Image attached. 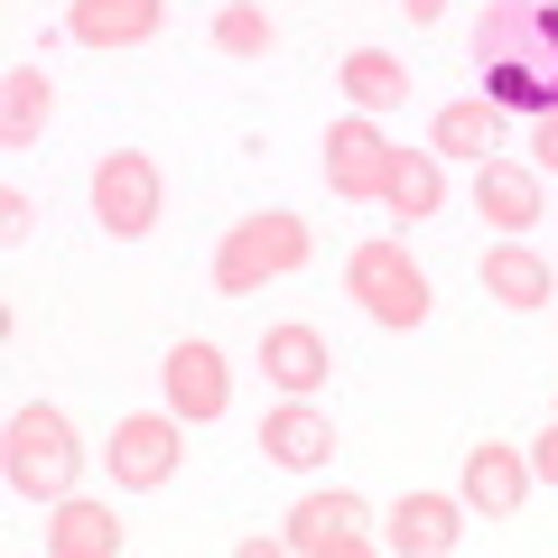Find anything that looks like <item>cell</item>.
I'll return each mask as SVG.
<instances>
[{"label":"cell","instance_id":"14","mask_svg":"<svg viewBox=\"0 0 558 558\" xmlns=\"http://www.w3.org/2000/svg\"><path fill=\"white\" fill-rule=\"evenodd\" d=\"M475 215L502 223V233H531V223H539V168H521V159H475Z\"/></svg>","mask_w":558,"mask_h":558},{"label":"cell","instance_id":"15","mask_svg":"<svg viewBox=\"0 0 558 558\" xmlns=\"http://www.w3.org/2000/svg\"><path fill=\"white\" fill-rule=\"evenodd\" d=\"M260 373H270L289 400H307L326 373H336V354H326L317 326H270V336H260Z\"/></svg>","mask_w":558,"mask_h":558},{"label":"cell","instance_id":"17","mask_svg":"<svg viewBox=\"0 0 558 558\" xmlns=\"http://www.w3.org/2000/svg\"><path fill=\"white\" fill-rule=\"evenodd\" d=\"M381 205L391 223H428L447 205V178H438V149H391V178H381Z\"/></svg>","mask_w":558,"mask_h":558},{"label":"cell","instance_id":"23","mask_svg":"<svg viewBox=\"0 0 558 558\" xmlns=\"http://www.w3.org/2000/svg\"><path fill=\"white\" fill-rule=\"evenodd\" d=\"M38 233V196L28 186H0V242H28Z\"/></svg>","mask_w":558,"mask_h":558},{"label":"cell","instance_id":"12","mask_svg":"<svg viewBox=\"0 0 558 558\" xmlns=\"http://www.w3.org/2000/svg\"><path fill=\"white\" fill-rule=\"evenodd\" d=\"M381 539H391L400 558H447V549L465 539V502H447V494H400Z\"/></svg>","mask_w":558,"mask_h":558},{"label":"cell","instance_id":"25","mask_svg":"<svg viewBox=\"0 0 558 558\" xmlns=\"http://www.w3.org/2000/svg\"><path fill=\"white\" fill-rule=\"evenodd\" d=\"M531 475H539V484H558V418L531 438Z\"/></svg>","mask_w":558,"mask_h":558},{"label":"cell","instance_id":"16","mask_svg":"<svg viewBox=\"0 0 558 558\" xmlns=\"http://www.w3.org/2000/svg\"><path fill=\"white\" fill-rule=\"evenodd\" d=\"M549 289H558V279H549V260H539L521 233L484 252V299H502V307H521V317H531V307H549Z\"/></svg>","mask_w":558,"mask_h":558},{"label":"cell","instance_id":"21","mask_svg":"<svg viewBox=\"0 0 558 558\" xmlns=\"http://www.w3.org/2000/svg\"><path fill=\"white\" fill-rule=\"evenodd\" d=\"M494 140H502V102L494 94H465V102H447V112H438L428 149H438V159H484Z\"/></svg>","mask_w":558,"mask_h":558},{"label":"cell","instance_id":"24","mask_svg":"<svg viewBox=\"0 0 558 558\" xmlns=\"http://www.w3.org/2000/svg\"><path fill=\"white\" fill-rule=\"evenodd\" d=\"M531 168H539V178H558V112H539V131H531Z\"/></svg>","mask_w":558,"mask_h":558},{"label":"cell","instance_id":"8","mask_svg":"<svg viewBox=\"0 0 558 558\" xmlns=\"http://www.w3.org/2000/svg\"><path fill=\"white\" fill-rule=\"evenodd\" d=\"M363 521H373V512H363L354 494H307L279 539H289V558H363V549H373Z\"/></svg>","mask_w":558,"mask_h":558},{"label":"cell","instance_id":"10","mask_svg":"<svg viewBox=\"0 0 558 558\" xmlns=\"http://www.w3.org/2000/svg\"><path fill=\"white\" fill-rule=\"evenodd\" d=\"M260 457L289 465V475H317V465L336 457V418L307 410V400H279V410L260 418Z\"/></svg>","mask_w":558,"mask_h":558},{"label":"cell","instance_id":"20","mask_svg":"<svg viewBox=\"0 0 558 558\" xmlns=\"http://www.w3.org/2000/svg\"><path fill=\"white\" fill-rule=\"evenodd\" d=\"M47 112H57V84H47L38 65H10V75H0V149H28V140L47 131Z\"/></svg>","mask_w":558,"mask_h":558},{"label":"cell","instance_id":"4","mask_svg":"<svg viewBox=\"0 0 558 558\" xmlns=\"http://www.w3.org/2000/svg\"><path fill=\"white\" fill-rule=\"evenodd\" d=\"M475 65H512V75L558 94V10L549 0H494L475 28Z\"/></svg>","mask_w":558,"mask_h":558},{"label":"cell","instance_id":"5","mask_svg":"<svg viewBox=\"0 0 558 558\" xmlns=\"http://www.w3.org/2000/svg\"><path fill=\"white\" fill-rule=\"evenodd\" d=\"M94 223L112 242H140L159 223V159L149 149H102L94 159Z\"/></svg>","mask_w":558,"mask_h":558},{"label":"cell","instance_id":"1","mask_svg":"<svg viewBox=\"0 0 558 558\" xmlns=\"http://www.w3.org/2000/svg\"><path fill=\"white\" fill-rule=\"evenodd\" d=\"M0 465H10V494L20 502H65L75 494V418L57 410V400H28V410H10V438H0Z\"/></svg>","mask_w":558,"mask_h":558},{"label":"cell","instance_id":"19","mask_svg":"<svg viewBox=\"0 0 558 558\" xmlns=\"http://www.w3.org/2000/svg\"><path fill=\"white\" fill-rule=\"evenodd\" d=\"M336 84L354 94V112H400V102H410V65H400L391 47H354V57L336 65Z\"/></svg>","mask_w":558,"mask_h":558},{"label":"cell","instance_id":"7","mask_svg":"<svg viewBox=\"0 0 558 558\" xmlns=\"http://www.w3.org/2000/svg\"><path fill=\"white\" fill-rule=\"evenodd\" d=\"M381 178H391V140H381L373 112H344L326 131V186L344 205H381Z\"/></svg>","mask_w":558,"mask_h":558},{"label":"cell","instance_id":"11","mask_svg":"<svg viewBox=\"0 0 558 558\" xmlns=\"http://www.w3.org/2000/svg\"><path fill=\"white\" fill-rule=\"evenodd\" d=\"M521 494H531V457H521V447H502V438H484L475 457H465V512L512 521Z\"/></svg>","mask_w":558,"mask_h":558},{"label":"cell","instance_id":"9","mask_svg":"<svg viewBox=\"0 0 558 558\" xmlns=\"http://www.w3.org/2000/svg\"><path fill=\"white\" fill-rule=\"evenodd\" d=\"M159 381H168V410L178 418H223V400H233V373H223V354L215 344H168V363H159Z\"/></svg>","mask_w":558,"mask_h":558},{"label":"cell","instance_id":"2","mask_svg":"<svg viewBox=\"0 0 558 558\" xmlns=\"http://www.w3.org/2000/svg\"><path fill=\"white\" fill-rule=\"evenodd\" d=\"M307 260H317V233H307L299 215H242L233 233H223V252H215V289L223 299H260L270 279L307 270Z\"/></svg>","mask_w":558,"mask_h":558},{"label":"cell","instance_id":"26","mask_svg":"<svg viewBox=\"0 0 558 558\" xmlns=\"http://www.w3.org/2000/svg\"><path fill=\"white\" fill-rule=\"evenodd\" d=\"M400 10H410V28H438L447 20V0H400Z\"/></svg>","mask_w":558,"mask_h":558},{"label":"cell","instance_id":"6","mask_svg":"<svg viewBox=\"0 0 558 558\" xmlns=\"http://www.w3.org/2000/svg\"><path fill=\"white\" fill-rule=\"evenodd\" d=\"M178 428L186 418L178 410H140V418H112V447H102V457H112V484L121 494H159L168 475H178Z\"/></svg>","mask_w":558,"mask_h":558},{"label":"cell","instance_id":"3","mask_svg":"<svg viewBox=\"0 0 558 558\" xmlns=\"http://www.w3.org/2000/svg\"><path fill=\"white\" fill-rule=\"evenodd\" d=\"M344 289L363 299V317L373 326H391V336H410V326H428V270L410 260V242H354V260H344Z\"/></svg>","mask_w":558,"mask_h":558},{"label":"cell","instance_id":"13","mask_svg":"<svg viewBox=\"0 0 558 558\" xmlns=\"http://www.w3.org/2000/svg\"><path fill=\"white\" fill-rule=\"evenodd\" d=\"M159 20H168V0H75L65 38L75 47H140V38H159Z\"/></svg>","mask_w":558,"mask_h":558},{"label":"cell","instance_id":"18","mask_svg":"<svg viewBox=\"0 0 558 558\" xmlns=\"http://www.w3.org/2000/svg\"><path fill=\"white\" fill-rule=\"evenodd\" d=\"M47 512H57V521H47V549H57V558H121L112 502H75V494H65V502H47Z\"/></svg>","mask_w":558,"mask_h":558},{"label":"cell","instance_id":"22","mask_svg":"<svg viewBox=\"0 0 558 558\" xmlns=\"http://www.w3.org/2000/svg\"><path fill=\"white\" fill-rule=\"evenodd\" d=\"M215 47H223V57H270V47H279V20L260 10V0H233V10L215 20Z\"/></svg>","mask_w":558,"mask_h":558}]
</instances>
